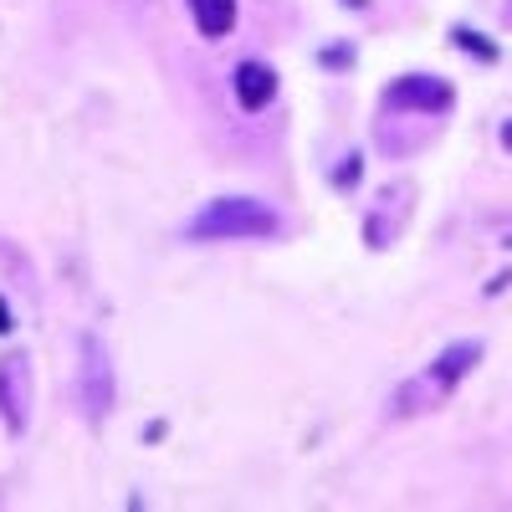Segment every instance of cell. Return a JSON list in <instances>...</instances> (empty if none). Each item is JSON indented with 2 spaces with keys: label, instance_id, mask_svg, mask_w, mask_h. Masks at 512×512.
<instances>
[{
  "label": "cell",
  "instance_id": "5b68a950",
  "mask_svg": "<svg viewBox=\"0 0 512 512\" xmlns=\"http://www.w3.org/2000/svg\"><path fill=\"white\" fill-rule=\"evenodd\" d=\"M477 364H482V344H477V338H461V344H451L446 354H436V364L425 369V379H431L436 390L446 395V390H456V384L472 374Z\"/></svg>",
  "mask_w": 512,
  "mask_h": 512
},
{
  "label": "cell",
  "instance_id": "277c9868",
  "mask_svg": "<svg viewBox=\"0 0 512 512\" xmlns=\"http://www.w3.org/2000/svg\"><path fill=\"white\" fill-rule=\"evenodd\" d=\"M384 103H390V108H410V113H446L451 108V82L410 72V77H400V82L384 88Z\"/></svg>",
  "mask_w": 512,
  "mask_h": 512
},
{
  "label": "cell",
  "instance_id": "8992f818",
  "mask_svg": "<svg viewBox=\"0 0 512 512\" xmlns=\"http://www.w3.org/2000/svg\"><path fill=\"white\" fill-rule=\"evenodd\" d=\"M231 82H236V103H241L246 113H262V108L272 103V93H277V77H272L267 62H241Z\"/></svg>",
  "mask_w": 512,
  "mask_h": 512
},
{
  "label": "cell",
  "instance_id": "7a4b0ae2",
  "mask_svg": "<svg viewBox=\"0 0 512 512\" xmlns=\"http://www.w3.org/2000/svg\"><path fill=\"white\" fill-rule=\"evenodd\" d=\"M82 410H88V420H103L113 410V369L98 333H82Z\"/></svg>",
  "mask_w": 512,
  "mask_h": 512
},
{
  "label": "cell",
  "instance_id": "52a82bcc",
  "mask_svg": "<svg viewBox=\"0 0 512 512\" xmlns=\"http://www.w3.org/2000/svg\"><path fill=\"white\" fill-rule=\"evenodd\" d=\"M190 16H195L200 36L221 41V36L236 26V0H190Z\"/></svg>",
  "mask_w": 512,
  "mask_h": 512
},
{
  "label": "cell",
  "instance_id": "8fae6325",
  "mask_svg": "<svg viewBox=\"0 0 512 512\" xmlns=\"http://www.w3.org/2000/svg\"><path fill=\"white\" fill-rule=\"evenodd\" d=\"M502 149H512V123H502Z\"/></svg>",
  "mask_w": 512,
  "mask_h": 512
},
{
  "label": "cell",
  "instance_id": "6da1fadb",
  "mask_svg": "<svg viewBox=\"0 0 512 512\" xmlns=\"http://www.w3.org/2000/svg\"><path fill=\"white\" fill-rule=\"evenodd\" d=\"M277 231H282L277 210L256 195H221V200L200 205L185 221L190 241H267Z\"/></svg>",
  "mask_w": 512,
  "mask_h": 512
},
{
  "label": "cell",
  "instance_id": "3957f363",
  "mask_svg": "<svg viewBox=\"0 0 512 512\" xmlns=\"http://www.w3.org/2000/svg\"><path fill=\"white\" fill-rule=\"evenodd\" d=\"M0 420H6L11 436H21L26 420H31V364H26V354L0 359Z\"/></svg>",
  "mask_w": 512,
  "mask_h": 512
},
{
  "label": "cell",
  "instance_id": "9c48e42d",
  "mask_svg": "<svg viewBox=\"0 0 512 512\" xmlns=\"http://www.w3.org/2000/svg\"><path fill=\"white\" fill-rule=\"evenodd\" d=\"M333 185H338V190H344V185H359V154H349V159H344V169L333 175Z\"/></svg>",
  "mask_w": 512,
  "mask_h": 512
},
{
  "label": "cell",
  "instance_id": "30bf717a",
  "mask_svg": "<svg viewBox=\"0 0 512 512\" xmlns=\"http://www.w3.org/2000/svg\"><path fill=\"white\" fill-rule=\"evenodd\" d=\"M0 333H11V313H6V303H0Z\"/></svg>",
  "mask_w": 512,
  "mask_h": 512
},
{
  "label": "cell",
  "instance_id": "ba28073f",
  "mask_svg": "<svg viewBox=\"0 0 512 512\" xmlns=\"http://www.w3.org/2000/svg\"><path fill=\"white\" fill-rule=\"evenodd\" d=\"M456 47H466V52H477V57H497V47H492V41L487 36H477V31H456Z\"/></svg>",
  "mask_w": 512,
  "mask_h": 512
}]
</instances>
